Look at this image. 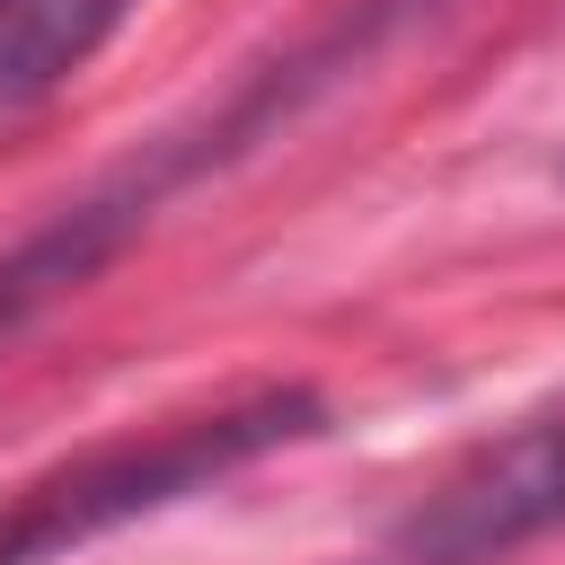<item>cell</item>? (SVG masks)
<instances>
[{"label": "cell", "instance_id": "cell-1", "mask_svg": "<svg viewBox=\"0 0 565 565\" xmlns=\"http://www.w3.org/2000/svg\"><path fill=\"white\" fill-rule=\"evenodd\" d=\"M327 433V397L318 388H247L230 406H203V415H177L159 433H124V441H97L62 468H44L35 486H18L0 503V565H53L141 512H168L291 441Z\"/></svg>", "mask_w": 565, "mask_h": 565}, {"label": "cell", "instance_id": "cell-2", "mask_svg": "<svg viewBox=\"0 0 565 565\" xmlns=\"http://www.w3.org/2000/svg\"><path fill=\"white\" fill-rule=\"evenodd\" d=\"M565 521V397L530 406L494 441H477L406 521L397 565H503L512 547Z\"/></svg>", "mask_w": 565, "mask_h": 565}, {"label": "cell", "instance_id": "cell-3", "mask_svg": "<svg viewBox=\"0 0 565 565\" xmlns=\"http://www.w3.org/2000/svg\"><path fill=\"white\" fill-rule=\"evenodd\" d=\"M150 203H159V185L132 168V177H115V185H97V194H79V203H62L44 230H26L9 256H0V344L35 318V309H53L62 291H79L141 221H150Z\"/></svg>", "mask_w": 565, "mask_h": 565}, {"label": "cell", "instance_id": "cell-4", "mask_svg": "<svg viewBox=\"0 0 565 565\" xmlns=\"http://www.w3.org/2000/svg\"><path fill=\"white\" fill-rule=\"evenodd\" d=\"M124 9L132 0H0V106L62 88L124 26Z\"/></svg>", "mask_w": 565, "mask_h": 565}, {"label": "cell", "instance_id": "cell-5", "mask_svg": "<svg viewBox=\"0 0 565 565\" xmlns=\"http://www.w3.org/2000/svg\"><path fill=\"white\" fill-rule=\"evenodd\" d=\"M556 177H565V159H556Z\"/></svg>", "mask_w": 565, "mask_h": 565}]
</instances>
